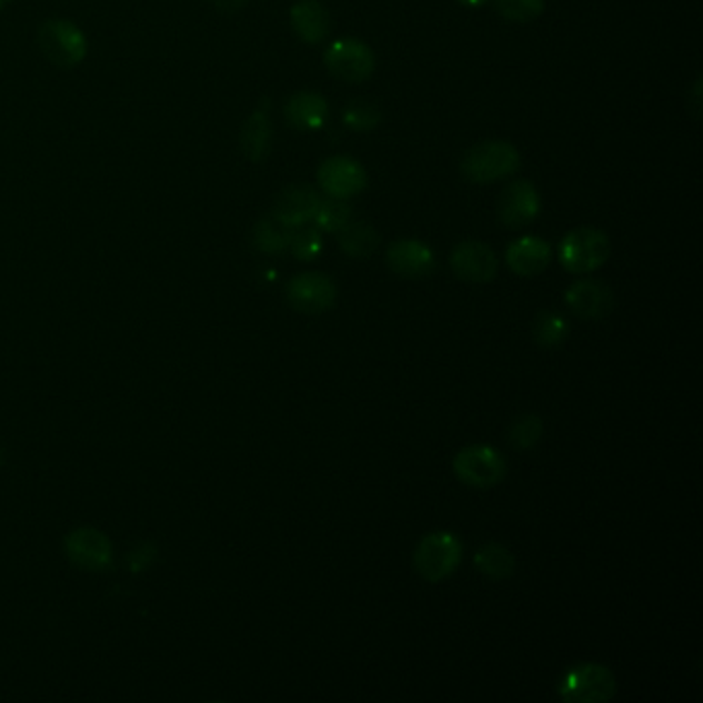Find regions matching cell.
I'll return each instance as SVG.
<instances>
[{"label":"cell","mask_w":703,"mask_h":703,"mask_svg":"<svg viewBox=\"0 0 703 703\" xmlns=\"http://www.w3.org/2000/svg\"><path fill=\"white\" fill-rule=\"evenodd\" d=\"M520 168L516 147L505 141H483L460 159V173L473 184H493L514 175Z\"/></svg>","instance_id":"cell-1"},{"label":"cell","mask_w":703,"mask_h":703,"mask_svg":"<svg viewBox=\"0 0 703 703\" xmlns=\"http://www.w3.org/2000/svg\"><path fill=\"white\" fill-rule=\"evenodd\" d=\"M558 695L568 703H606L617 695V679L596 662H580L565 671Z\"/></svg>","instance_id":"cell-2"},{"label":"cell","mask_w":703,"mask_h":703,"mask_svg":"<svg viewBox=\"0 0 703 703\" xmlns=\"http://www.w3.org/2000/svg\"><path fill=\"white\" fill-rule=\"evenodd\" d=\"M462 553L464 549L456 534L448 531L430 532L416 545L413 568L423 580L442 582L456 572Z\"/></svg>","instance_id":"cell-3"},{"label":"cell","mask_w":703,"mask_h":703,"mask_svg":"<svg viewBox=\"0 0 703 703\" xmlns=\"http://www.w3.org/2000/svg\"><path fill=\"white\" fill-rule=\"evenodd\" d=\"M558 254L568 273H594L611 257V242L609 235L596 228H575L561 240Z\"/></svg>","instance_id":"cell-4"},{"label":"cell","mask_w":703,"mask_h":703,"mask_svg":"<svg viewBox=\"0 0 703 703\" xmlns=\"http://www.w3.org/2000/svg\"><path fill=\"white\" fill-rule=\"evenodd\" d=\"M38 48L58 69H72L87 57V38L67 19H48L38 29Z\"/></svg>","instance_id":"cell-5"},{"label":"cell","mask_w":703,"mask_h":703,"mask_svg":"<svg viewBox=\"0 0 703 703\" xmlns=\"http://www.w3.org/2000/svg\"><path fill=\"white\" fill-rule=\"evenodd\" d=\"M452 469L464 485L474 489L495 488L508 474L505 460L491 445H469L460 450Z\"/></svg>","instance_id":"cell-6"},{"label":"cell","mask_w":703,"mask_h":703,"mask_svg":"<svg viewBox=\"0 0 703 703\" xmlns=\"http://www.w3.org/2000/svg\"><path fill=\"white\" fill-rule=\"evenodd\" d=\"M324 67L343 83H363L375 71V57L368 43L353 38L332 42L324 52Z\"/></svg>","instance_id":"cell-7"},{"label":"cell","mask_w":703,"mask_h":703,"mask_svg":"<svg viewBox=\"0 0 703 703\" xmlns=\"http://www.w3.org/2000/svg\"><path fill=\"white\" fill-rule=\"evenodd\" d=\"M288 302L295 312L318 317L337 303V285L329 274L302 273L288 283Z\"/></svg>","instance_id":"cell-8"},{"label":"cell","mask_w":703,"mask_h":703,"mask_svg":"<svg viewBox=\"0 0 703 703\" xmlns=\"http://www.w3.org/2000/svg\"><path fill=\"white\" fill-rule=\"evenodd\" d=\"M318 184L331 199L349 201L368 187V172L358 159L334 155L318 168Z\"/></svg>","instance_id":"cell-9"},{"label":"cell","mask_w":703,"mask_h":703,"mask_svg":"<svg viewBox=\"0 0 703 703\" xmlns=\"http://www.w3.org/2000/svg\"><path fill=\"white\" fill-rule=\"evenodd\" d=\"M541 213V194L531 180H514L503 188L498 201V219L508 230L531 225Z\"/></svg>","instance_id":"cell-10"},{"label":"cell","mask_w":703,"mask_h":703,"mask_svg":"<svg viewBox=\"0 0 703 703\" xmlns=\"http://www.w3.org/2000/svg\"><path fill=\"white\" fill-rule=\"evenodd\" d=\"M450 267L460 281L474 283V285H485L491 283L498 274V257L495 252L483 242L466 240L460 242L450 257Z\"/></svg>","instance_id":"cell-11"},{"label":"cell","mask_w":703,"mask_h":703,"mask_svg":"<svg viewBox=\"0 0 703 703\" xmlns=\"http://www.w3.org/2000/svg\"><path fill=\"white\" fill-rule=\"evenodd\" d=\"M565 303L582 320H603L613 312L615 295L603 281L582 279L568 288Z\"/></svg>","instance_id":"cell-12"},{"label":"cell","mask_w":703,"mask_h":703,"mask_svg":"<svg viewBox=\"0 0 703 703\" xmlns=\"http://www.w3.org/2000/svg\"><path fill=\"white\" fill-rule=\"evenodd\" d=\"M320 194L308 184H291L279 192L274 199L273 213L281 223H285L291 230H298L305 223L314 221L318 207H320Z\"/></svg>","instance_id":"cell-13"},{"label":"cell","mask_w":703,"mask_h":703,"mask_svg":"<svg viewBox=\"0 0 703 703\" xmlns=\"http://www.w3.org/2000/svg\"><path fill=\"white\" fill-rule=\"evenodd\" d=\"M386 264L404 279H425L435 269V254L419 240H396L388 245Z\"/></svg>","instance_id":"cell-14"},{"label":"cell","mask_w":703,"mask_h":703,"mask_svg":"<svg viewBox=\"0 0 703 703\" xmlns=\"http://www.w3.org/2000/svg\"><path fill=\"white\" fill-rule=\"evenodd\" d=\"M553 260V248L543 238L524 235L518 238L505 250V264L518 277H536L543 273Z\"/></svg>","instance_id":"cell-15"},{"label":"cell","mask_w":703,"mask_h":703,"mask_svg":"<svg viewBox=\"0 0 703 703\" xmlns=\"http://www.w3.org/2000/svg\"><path fill=\"white\" fill-rule=\"evenodd\" d=\"M289 21L295 36L310 46L324 42L331 31V14L318 0H298L289 11Z\"/></svg>","instance_id":"cell-16"},{"label":"cell","mask_w":703,"mask_h":703,"mask_svg":"<svg viewBox=\"0 0 703 703\" xmlns=\"http://www.w3.org/2000/svg\"><path fill=\"white\" fill-rule=\"evenodd\" d=\"M67 551L74 563L87 570H103L112 561V549L108 539L101 532L89 529L72 532L67 541Z\"/></svg>","instance_id":"cell-17"},{"label":"cell","mask_w":703,"mask_h":703,"mask_svg":"<svg viewBox=\"0 0 703 703\" xmlns=\"http://www.w3.org/2000/svg\"><path fill=\"white\" fill-rule=\"evenodd\" d=\"M283 112H285V118L293 129L310 132V130L324 127V122L329 118V103L320 93L302 91V93H295L293 98H289Z\"/></svg>","instance_id":"cell-18"},{"label":"cell","mask_w":703,"mask_h":703,"mask_svg":"<svg viewBox=\"0 0 703 703\" xmlns=\"http://www.w3.org/2000/svg\"><path fill=\"white\" fill-rule=\"evenodd\" d=\"M271 143H273L271 118H269L264 108H259V110H254L250 114V118L244 122V127H242L240 149H242L245 159H250L252 163H260L262 159L269 155Z\"/></svg>","instance_id":"cell-19"},{"label":"cell","mask_w":703,"mask_h":703,"mask_svg":"<svg viewBox=\"0 0 703 703\" xmlns=\"http://www.w3.org/2000/svg\"><path fill=\"white\" fill-rule=\"evenodd\" d=\"M474 568L489 580H508L516 572V558L502 543H485L474 551Z\"/></svg>","instance_id":"cell-20"},{"label":"cell","mask_w":703,"mask_h":703,"mask_svg":"<svg viewBox=\"0 0 703 703\" xmlns=\"http://www.w3.org/2000/svg\"><path fill=\"white\" fill-rule=\"evenodd\" d=\"M337 235L339 248L351 259H370L380 245V233L365 221H349L343 230L337 231Z\"/></svg>","instance_id":"cell-21"},{"label":"cell","mask_w":703,"mask_h":703,"mask_svg":"<svg viewBox=\"0 0 703 703\" xmlns=\"http://www.w3.org/2000/svg\"><path fill=\"white\" fill-rule=\"evenodd\" d=\"M293 230L281 223L277 217L269 215L260 219L252 231V244L264 254H283L291 244Z\"/></svg>","instance_id":"cell-22"},{"label":"cell","mask_w":703,"mask_h":703,"mask_svg":"<svg viewBox=\"0 0 703 703\" xmlns=\"http://www.w3.org/2000/svg\"><path fill=\"white\" fill-rule=\"evenodd\" d=\"M568 334H570L568 320L558 314V312L543 310L534 318L532 337H534L536 345L545 347V349H555V347H560L568 339Z\"/></svg>","instance_id":"cell-23"},{"label":"cell","mask_w":703,"mask_h":703,"mask_svg":"<svg viewBox=\"0 0 703 703\" xmlns=\"http://www.w3.org/2000/svg\"><path fill=\"white\" fill-rule=\"evenodd\" d=\"M351 217H353V209L349 202L329 197V201L320 202L317 215H314V223H317V230L324 231V233H337L345 228L347 223L351 221Z\"/></svg>","instance_id":"cell-24"},{"label":"cell","mask_w":703,"mask_h":703,"mask_svg":"<svg viewBox=\"0 0 703 703\" xmlns=\"http://www.w3.org/2000/svg\"><path fill=\"white\" fill-rule=\"evenodd\" d=\"M543 421L539 415L518 416L508 431V442L516 450H531L541 442Z\"/></svg>","instance_id":"cell-25"},{"label":"cell","mask_w":703,"mask_h":703,"mask_svg":"<svg viewBox=\"0 0 703 703\" xmlns=\"http://www.w3.org/2000/svg\"><path fill=\"white\" fill-rule=\"evenodd\" d=\"M495 11L512 23H531L545 11V0H491Z\"/></svg>","instance_id":"cell-26"},{"label":"cell","mask_w":703,"mask_h":703,"mask_svg":"<svg viewBox=\"0 0 703 703\" xmlns=\"http://www.w3.org/2000/svg\"><path fill=\"white\" fill-rule=\"evenodd\" d=\"M343 120L349 129L368 132L382 122V112L372 101L355 100L347 106Z\"/></svg>","instance_id":"cell-27"},{"label":"cell","mask_w":703,"mask_h":703,"mask_svg":"<svg viewBox=\"0 0 703 703\" xmlns=\"http://www.w3.org/2000/svg\"><path fill=\"white\" fill-rule=\"evenodd\" d=\"M322 233L317 228H298V230H293V235H291V244H289V250H291V254L295 257L298 260H317L320 257V252H322Z\"/></svg>","instance_id":"cell-28"},{"label":"cell","mask_w":703,"mask_h":703,"mask_svg":"<svg viewBox=\"0 0 703 703\" xmlns=\"http://www.w3.org/2000/svg\"><path fill=\"white\" fill-rule=\"evenodd\" d=\"M687 110H690V114L695 118V120H700V114H702V79L697 77V81L693 83V89H691L690 93H687Z\"/></svg>","instance_id":"cell-29"},{"label":"cell","mask_w":703,"mask_h":703,"mask_svg":"<svg viewBox=\"0 0 703 703\" xmlns=\"http://www.w3.org/2000/svg\"><path fill=\"white\" fill-rule=\"evenodd\" d=\"M211 2H213V7H215L217 11L230 14L238 13L240 9H244L248 0H211Z\"/></svg>","instance_id":"cell-30"},{"label":"cell","mask_w":703,"mask_h":703,"mask_svg":"<svg viewBox=\"0 0 703 703\" xmlns=\"http://www.w3.org/2000/svg\"><path fill=\"white\" fill-rule=\"evenodd\" d=\"M460 4H462V7H469V9H479V7H483V4H485V2H489V0H459Z\"/></svg>","instance_id":"cell-31"},{"label":"cell","mask_w":703,"mask_h":703,"mask_svg":"<svg viewBox=\"0 0 703 703\" xmlns=\"http://www.w3.org/2000/svg\"><path fill=\"white\" fill-rule=\"evenodd\" d=\"M9 2H11V0H0V11H2V9H4V7L9 4Z\"/></svg>","instance_id":"cell-32"}]
</instances>
